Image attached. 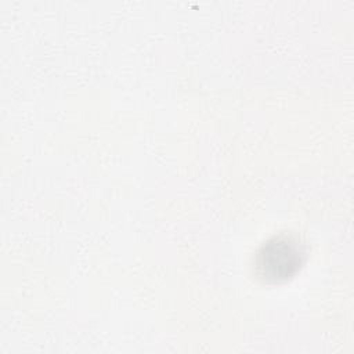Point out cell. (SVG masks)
<instances>
[{
	"mask_svg": "<svg viewBox=\"0 0 354 354\" xmlns=\"http://www.w3.org/2000/svg\"><path fill=\"white\" fill-rule=\"evenodd\" d=\"M301 252L295 241L286 236L270 239L259 252L257 267L266 279H282L292 275L300 266Z\"/></svg>",
	"mask_w": 354,
	"mask_h": 354,
	"instance_id": "obj_1",
	"label": "cell"
}]
</instances>
